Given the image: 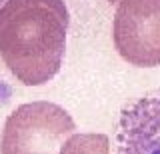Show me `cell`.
<instances>
[{"label":"cell","mask_w":160,"mask_h":154,"mask_svg":"<svg viewBox=\"0 0 160 154\" xmlns=\"http://www.w3.org/2000/svg\"><path fill=\"white\" fill-rule=\"evenodd\" d=\"M112 40L128 64L160 66V0H118Z\"/></svg>","instance_id":"obj_3"},{"label":"cell","mask_w":160,"mask_h":154,"mask_svg":"<svg viewBox=\"0 0 160 154\" xmlns=\"http://www.w3.org/2000/svg\"><path fill=\"white\" fill-rule=\"evenodd\" d=\"M64 0H4L0 6V58L24 86H40L58 74L66 50Z\"/></svg>","instance_id":"obj_1"},{"label":"cell","mask_w":160,"mask_h":154,"mask_svg":"<svg viewBox=\"0 0 160 154\" xmlns=\"http://www.w3.org/2000/svg\"><path fill=\"white\" fill-rule=\"evenodd\" d=\"M2 4H4V0H0V6H2Z\"/></svg>","instance_id":"obj_7"},{"label":"cell","mask_w":160,"mask_h":154,"mask_svg":"<svg viewBox=\"0 0 160 154\" xmlns=\"http://www.w3.org/2000/svg\"><path fill=\"white\" fill-rule=\"evenodd\" d=\"M116 154H160V90L144 94L122 108Z\"/></svg>","instance_id":"obj_4"},{"label":"cell","mask_w":160,"mask_h":154,"mask_svg":"<svg viewBox=\"0 0 160 154\" xmlns=\"http://www.w3.org/2000/svg\"><path fill=\"white\" fill-rule=\"evenodd\" d=\"M58 154H110V138L106 134H70Z\"/></svg>","instance_id":"obj_5"},{"label":"cell","mask_w":160,"mask_h":154,"mask_svg":"<svg viewBox=\"0 0 160 154\" xmlns=\"http://www.w3.org/2000/svg\"><path fill=\"white\" fill-rule=\"evenodd\" d=\"M108 2H110V4H118V0H108Z\"/></svg>","instance_id":"obj_6"},{"label":"cell","mask_w":160,"mask_h":154,"mask_svg":"<svg viewBox=\"0 0 160 154\" xmlns=\"http://www.w3.org/2000/svg\"><path fill=\"white\" fill-rule=\"evenodd\" d=\"M76 124L62 106L38 100L20 104L4 122L0 154H58Z\"/></svg>","instance_id":"obj_2"}]
</instances>
